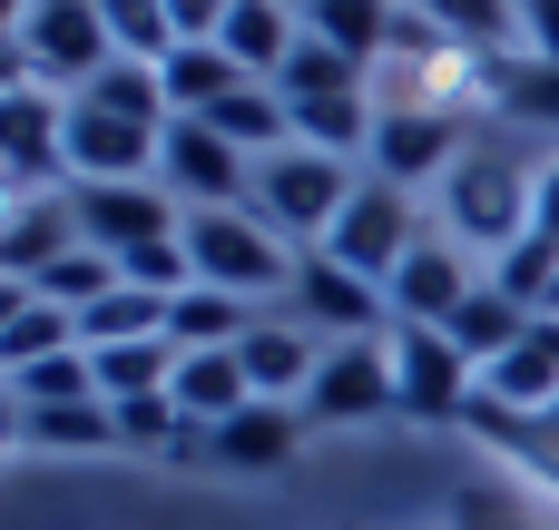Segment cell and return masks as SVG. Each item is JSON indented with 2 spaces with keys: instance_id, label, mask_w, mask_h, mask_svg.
Returning <instances> with one entry per match:
<instances>
[{
  "instance_id": "6da1fadb",
  "label": "cell",
  "mask_w": 559,
  "mask_h": 530,
  "mask_svg": "<svg viewBox=\"0 0 559 530\" xmlns=\"http://www.w3.org/2000/svg\"><path fill=\"white\" fill-rule=\"evenodd\" d=\"M187 266H197V285H216V295H246V305H275V295H295V246L255 216V207H187Z\"/></svg>"
},
{
  "instance_id": "7a4b0ae2",
  "label": "cell",
  "mask_w": 559,
  "mask_h": 530,
  "mask_svg": "<svg viewBox=\"0 0 559 530\" xmlns=\"http://www.w3.org/2000/svg\"><path fill=\"white\" fill-rule=\"evenodd\" d=\"M531 187H540V167L521 157V148H462L452 157V177H442V216H452V246H481V256H511L521 236H531Z\"/></svg>"
},
{
  "instance_id": "3957f363",
  "label": "cell",
  "mask_w": 559,
  "mask_h": 530,
  "mask_svg": "<svg viewBox=\"0 0 559 530\" xmlns=\"http://www.w3.org/2000/svg\"><path fill=\"white\" fill-rule=\"evenodd\" d=\"M354 157H324V148H275V157H255V216L295 246V256H314L334 226H344V207H354Z\"/></svg>"
},
{
  "instance_id": "277c9868",
  "label": "cell",
  "mask_w": 559,
  "mask_h": 530,
  "mask_svg": "<svg viewBox=\"0 0 559 530\" xmlns=\"http://www.w3.org/2000/svg\"><path fill=\"white\" fill-rule=\"evenodd\" d=\"M462 148H472V138H462V108H452V98H383L373 148H364V157H373V177H383V187H403V197H413V187H442Z\"/></svg>"
},
{
  "instance_id": "5b68a950",
  "label": "cell",
  "mask_w": 559,
  "mask_h": 530,
  "mask_svg": "<svg viewBox=\"0 0 559 530\" xmlns=\"http://www.w3.org/2000/svg\"><path fill=\"white\" fill-rule=\"evenodd\" d=\"M157 148H167V128H138L98 98H69V128H59L69 187H138V177H157Z\"/></svg>"
},
{
  "instance_id": "8992f818",
  "label": "cell",
  "mask_w": 559,
  "mask_h": 530,
  "mask_svg": "<svg viewBox=\"0 0 559 530\" xmlns=\"http://www.w3.org/2000/svg\"><path fill=\"white\" fill-rule=\"evenodd\" d=\"M393 393H403V423H462L481 393V364L442 325H393Z\"/></svg>"
},
{
  "instance_id": "52a82bcc",
  "label": "cell",
  "mask_w": 559,
  "mask_h": 530,
  "mask_svg": "<svg viewBox=\"0 0 559 530\" xmlns=\"http://www.w3.org/2000/svg\"><path fill=\"white\" fill-rule=\"evenodd\" d=\"M20 59H29L39 89H88V79L118 59L108 10H98V0H29V20H20Z\"/></svg>"
},
{
  "instance_id": "ba28073f",
  "label": "cell",
  "mask_w": 559,
  "mask_h": 530,
  "mask_svg": "<svg viewBox=\"0 0 559 530\" xmlns=\"http://www.w3.org/2000/svg\"><path fill=\"white\" fill-rule=\"evenodd\" d=\"M157 187H167L177 207H246V197H255V157H246V148H226L206 118H167Z\"/></svg>"
},
{
  "instance_id": "9c48e42d",
  "label": "cell",
  "mask_w": 559,
  "mask_h": 530,
  "mask_svg": "<svg viewBox=\"0 0 559 530\" xmlns=\"http://www.w3.org/2000/svg\"><path fill=\"white\" fill-rule=\"evenodd\" d=\"M413 246H423L413 197H403V187H383V177H364V187H354V207H344V226L324 236V256H334V266H354L364 285H393Z\"/></svg>"
},
{
  "instance_id": "30bf717a",
  "label": "cell",
  "mask_w": 559,
  "mask_h": 530,
  "mask_svg": "<svg viewBox=\"0 0 559 530\" xmlns=\"http://www.w3.org/2000/svg\"><path fill=\"white\" fill-rule=\"evenodd\" d=\"M69 226H79V246H98V256H138V246L177 236L187 207H177L157 177H138V187H69Z\"/></svg>"
},
{
  "instance_id": "8fae6325",
  "label": "cell",
  "mask_w": 559,
  "mask_h": 530,
  "mask_svg": "<svg viewBox=\"0 0 559 530\" xmlns=\"http://www.w3.org/2000/svg\"><path fill=\"white\" fill-rule=\"evenodd\" d=\"M285 305H295V325H305V334H324V344H373V334H383V315H393V295H383V285H364L354 266H334L324 246L295 266V295H285Z\"/></svg>"
},
{
  "instance_id": "7c38bea8",
  "label": "cell",
  "mask_w": 559,
  "mask_h": 530,
  "mask_svg": "<svg viewBox=\"0 0 559 530\" xmlns=\"http://www.w3.org/2000/svg\"><path fill=\"white\" fill-rule=\"evenodd\" d=\"M383 413H403L393 344H324V364L305 384V423H383Z\"/></svg>"
},
{
  "instance_id": "4fadbf2b",
  "label": "cell",
  "mask_w": 559,
  "mask_h": 530,
  "mask_svg": "<svg viewBox=\"0 0 559 530\" xmlns=\"http://www.w3.org/2000/svg\"><path fill=\"white\" fill-rule=\"evenodd\" d=\"M472 285H481L472 246H452V236H423V246L403 256V275H393L383 295H393V325H452Z\"/></svg>"
},
{
  "instance_id": "5bb4252c",
  "label": "cell",
  "mask_w": 559,
  "mask_h": 530,
  "mask_svg": "<svg viewBox=\"0 0 559 530\" xmlns=\"http://www.w3.org/2000/svg\"><path fill=\"white\" fill-rule=\"evenodd\" d=\"M59 128H69V98H49L39 79L0 98V177L39 197V177H69L59 167Z\"/></svg>"
},
{
  "instance_id": "9a60e30c",
  "label": "cell",
  "mask_w": 559,
  "mask_h": 530,
  "mask_svg": "<svg viewBox=\"0 0 559 530\" xmlns=\"http://www.w3.org/2000/svg\"><path fill=\"white\" fill-rule=\"evenodd\" d=\"M246 384H255V403H305V384H314V364H324V334H305L295 315H265L246 344Z\"/></svg>"
},
{
  "instance_id": "2e32d148",
  "label": "cell",
  "mask_w": 559,
  "mask_h": 530,
  "mask_svg": "<svg viewBox=\"0 0 559 530\" xmlns=\"http://www.w3.org/2000/svg\"><path fill=\"white\" fill-rule=\"evenodd\" d=\"M295 443H305V403H246L236 423L206 433V462L216 472H285Z\"/></svg>"
},
{
  "instance_id": "e0dca14e",
  "label": "cell",
  "mask_w": 559,
  "mask_h": 530,
  "mask_svg": "<svg viewBox=\"0 0 559 530\" xmlns=\"http://www.w3.org/2000/svg\"><path fill=\"white\" fill-rule=\"evenodd\" d=\"M452 59H521V0H413Z\"/></svg>"
},
{
  "instance_id": "ac0fdd59",
  "label": "cell",
  "mask_w": 559,
  "mask_h": 530,
  "mask_svg": "<svg viewBox=\"0 0 559 530\" xmlns=\"http://www.w3.org/2000/svg\"><path fill=\"white\" fill-rule=\"evenodd\" d=\"M491 403H521V413H559V315H531V334L481 374Z\"/></svg>"
},
{
  "instance_id": "d6986e66",
  "label": "cell",
  "mask_w": 559,
  "mask_h": 530,
  "mask_svg": "<svg viewBox=\"0 0 559 530\" xmlns=\"http://www.w3.org/2000/svg\"><path fill=\"white\" fill-rule=\"evenodd\" d=\"M206 128H216L226 148H246V157L295 148V108H285V89H275V79H236V89L206 108Z\"/></svg>"
},
{
  "instance_id": "ffe728a7",
  "label": "cell",
  "mask_w": 559,
  "mask_h": 530,
  "mask_svg": "<svg viewBox=\"0 0 559 530\" xmlns=\"http://www.w3.org/2000/svg\"><path fill=\"white\" fill-rule=\"evenodd\" d=\"M255 403V384H246V354L226 344V354H177V413L197 423V433H216V423H236ZM206 452V443H197Z\"/></svg>"
},
{
  "instance_id": "44dd1931",
  "label": "cell",
  "mask_w": 559,
  "mask_h": 530,
  "mask_svg": "<svg viewBox=\"0 0 559 530\" xmlns=\"http://www.w3.org/2000/svg\"><path fill=\"white\" fill-rule=\"evenodd\" d=\"M255 325H265V305L216 295V285H187V295L167 305V344H177V354H226V344H246Z\"/></svg>"
},
{
  "instance_id": "7402d4cb",
  "label": "cell",
  "mask_w": 559,
  "mask_h": 530,
  "mask_svg": "<svg viewBox=\"0 0 559 530\" xmlns=\"http://www.w3.org/2000/svg\"><path fill=\"white\" fill-rule=\"evenodd\" d=\"M295 39H305V20H295L285 0H236L226 30H216V49H226L246 79H275V69L295 59Z\"/></svg>"
},
{
  "instance_id": "603a6c76",
  "label": "cell",
  "mask_w": 559,
  "mask_h": 530,
  "mask_svg": "<svg viewBox=\"0 0 559 530\" xmlns=\"http://www.w3.org/2000/svg\"><path fill=\"white\" fill-rule=\"evenodd\" d=\"M20 443L29 452H118V403H20Z\"/></svg>"
},
{
  "instance_id": "cb8c5ba5",
  "label": "cell",
  "mask_w": 559,
  "mask_h": 530,
  "mask_svg": "<svg viewBox=\"0 0 559 530\" xmlns=\"http://www.w3.org/2000/svg\"><path fill=\"white\" fill-rule=\"evenodd\" d=\"M442 334H452V344H462V354H472V364L491 374V364H501V354H511V344L531 334V305H511V295H501V285L481 275V285L462 295V315H452Z\"/></svg>"
},
{
  "instance_id": "d4e9b609",
  "label": "cell",
  "mask_w": 559,
  "mask_h": 530,
  "mask_svg": "<svg viewBox=\"0 0 559 530\" xmlns=\"http://www.w3.org/2000/svg\"><path fill=\"white\" fill-rule=\"evenodd\" d=\"M157 334H167V295H147V285H128V275L79 315V344H88V354H108V344H157Z\"/></svg>"
},
{
  "instance_id": "484cf974",
  "label": "cell",
  "mask_w": 559,
  "mask_h": 530,
  "mask_svg": "<svg viewBox=\"0 0 559 530\" xmlns=\"http://www.w3.org/2000/svg\"><path fill=\"white\" fill-rule=\"evenodd\" d=\"M305 30H314V39H334V49H354V59L373 69V59H393L403 10H393V0H314V10H305Z\"/></svg>"
},
{
  "instance_id": "4316f807",
  "label": "cell",
  "mask_w": 559,
  "mask_h": 530,
  "mask_svg": "<svg viewBox=\"0 0 559 530\" xmlns=\"http://www.w3.org/2000/svg\"><path fill=\"white\" fill-rule=\"evenodd\" d=\"M157 79H167V108H177V118H206V108H216V98H226V89H236L246 69H236V59L216 49V39H187V49H177V59L157 69Z\"/></svg>"
},
{
  "instance_id": "83f0119b",
  "label": "cell",
  "mask_w": 559,
  "mask_h": 530,
  "mask_svg": "<svg viewBox=\"0 0 559 530\" xmlns=\"http://www.w3.org/2000/svg\"><path fill=\"white\" fill-rule=\"evenodd\" d=\"M98 364V393L108 403H147V393H177V344L157 334V344H108V354H88Z\"/></svg>"
},
{
  "instance_id": "f1b7e54d",
  "label": "cell",
  "mask_w": 559,
  "mask_h": 530,
  "mask_svg": "<svg viewBox=\"0 0 559 530\" xmlns=\"http://www.w3.org/2000/svg\"><path fill=\"white\" fill-rule=\"evenodd\" d=\"M452 530H540V492H531L521 472L462 482V492H452Z\"/></svg>"
},
{
  "instance_id": "f546056e",
  "label": "cell",
  "mask_w": 559,
  "mask_h": 530,
  "mask_svg": "<svg viewBox=\"0 0 559 530\" xmlns=\"http://www.w3.org/2000/svg\"><path fill=\"white\" fill-rule=\"evenodd\" d=\"M108 285H118V256H98V246H69V256H49V266L29 275V295L59 305V315H88Z\"/></svg>"
},
{
  "instance_id": "4dcf8cb0",
  "label": "cell",
  "mask_w": 559,
  "mask_h": 530,
  "mask_svg": "<svg viewBox=\"0 0 559 530\" xmlns=\"http://www.w3.org/2000/svg\"><path fill=\"white\" fill-rule=\"evenodd\" d=\"M275 89H285V98H344V89H364V59L305 30V39H295V59L275 69Z\"/></svg>"
},
{
  "instance_id": "1f68e13d",
  "label": "cell",
  "mask_w": 559,
  "mask_h": 530,
  "mask_svg": "<svg viewBox=\"0 0 559 530\" xmlns=\"http://www.w3.org/2000/svg\"><path fill=\"white\" fill-rule=\"evenodd\" d=\"M79 98H98V108H118V118H138V128H167L177 108H167V79L147 69V59H108Z\"/></svg>"
},
{
  "instance_id": "d6a6232c",
  "label": "cell",
  "mask_w": 559,
  "mask_h": 530,
  "mask_svg": "<svg viewBox=\"0 0 559 530\" xmlns=\"http://www.w3.org/2000/svg\"><path fill=\"white\" fill-rule=\"evenodd\" d=\"M108 10V39H118V59H147V69H167L187 39H177V20H167V0H98Z\"/></svg>"
},
{
  "instance_id": "836d02e7",
  "label": "cell",
  "mask_w": 559,
  "mask_h": 530,
  "mask_svg": "<svg viewBox=\"0 0 559 530\" xmlns=\"http://www.w3.org/2000/svg\"><path fill=\"white\" fill-rule=\"evenodd\" d=\"M521 59L559 69V0H521Z\"/></svg>"
},
{
  "instance_id": "e575fe53",
  "label": "cell",
  "mask_w": 559,
  "mask_h": 530,
  "mask_svg": "<svg viewBox=\"0 0 559 530\" xmlns=\"http://www.w3.org/2000/svg\"><path fill=\"white\" fill-rule=\"evenodd\" d=\"M226 10H236V0H167L177 39H216V30H226Z\"/></svg>"
},
{
  "instance_id": "d590c367",
  "label": "cell",
  "mask_w": 559,
  "mask_h": 530,
  "mask_svg": "<svg viewBox=\"0 0 559 530\" xmlns=\"http://www.w3.org/2000/svg\"><path fill=\"white\" fill-rule=\"evenodd\" d=\"M531 236H540V246L559 256V157L540 167V187H531Z\"/></svg>"
},
{
  "instance_id": "8d00e7d4",
  "label": "cell",
  "mask_w": 559,
  "mask_h": 530,
  "mask_svg": "<svg viewBox=\"0 0 559 530\" xmlns=\"http://www.w3.org/2000/svg\"><path fill=\"white\" fill-rule=\"evenodd\" d=\"M29 305H39V295H29V275H0V334H10V325H20Z\"/></svg>"
},
{
  "instance_id": "74e56055",
  "label": "cell",
  "mask_w": 559,
  "mask_h": 530,
  "mask_svg": "<svg viewBox=\"0 0 559 530\" xmlns=\"http://www.w3.org/2000/svg\"><path fill=\"white\" fill-rule=\"evenodd\" d=\"M10 89H29V59H20V39L0 49V98H10Z\"/></svg>"
},
{
  "instance_id": "f35d334b",
  "label": "cell",
  "mask_w": 559,
  "mask_h": 530,
  "mask_svg": "<svg viewBox=\"0 0 559 530\" xmlns=\"http://www.w3.org/2000/svg\"><path fill=\"white\" fill-rule=\"evenodd\" d=\"M20 20H29V0H0V49L20 39Z\"/></svg>"
},
{
  "instance_id": "ab89813d",
  "label": "cell",
  "mask_w": 559,
  "mask_h": 530,
  "mask_svg": "<svg viewBox=\"0 0 559 530\" xmlns=\"http://www.w3.org/2000/svg\"><path fill=\"white\" fill-rule=\"evenodd\" d=\"M285 10H295V20H305V10H314V0H285Z\"/></svg>"
}]
</instances>
